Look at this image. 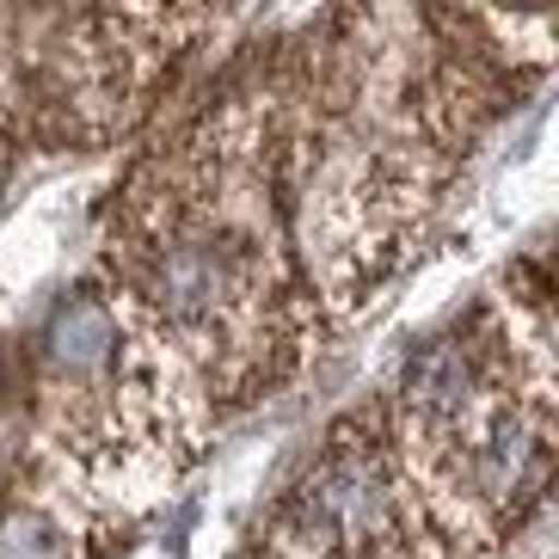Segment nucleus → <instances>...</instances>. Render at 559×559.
Listing matches in <instances>:
<instances>
[{
	"mask_svg": "<svg viewBox=\"0 0 559 559\" xmlns=\"http://www.w3.org/2000/svg\"><path fill=\"white\" fill-rule=\"evenodd\" d=\"M105 296L191 369L210 406L289 381L320 301L289 240L264 86L228 93L130 173L105 234Z\"/></svg>",
	"mask_w": 559,
	"mask_h": 559,
	"instance_id": "obj_1",
	"label": "nucleus"
},
{
	"mask_svg": "<svg viewBox=\"0 0 559 559\" xmlns=\"http://www.w3.org/2000/svg\"><path fill=\"white\" fill-rule=\"evenodd\" d=\"M400 467L461 559L528 523L554 467V301L504 289L425 338L381 400Z\"/></svg>",
	"mask_w": 559,
	"mask_h": 559,
	"instance_id": "obj_2",
	"label": "nucleus"
},
{
	"mask_svg": "<svg viewBox=\"0 0 559 559\" xmlns=\"http://www.w3.org/2000/svg\"><path fill=\"white\" fill-rule=\"evenodd\" d=\"M222 412L191 369L160 350L105 289H74L44 320L37 362V461L93 504L166 492Z\"/></svg>",
	"mask_w": 559,
	"mask_h": 559,
	"instance_id": "obj_3",
	"label": "nucleus"
},
{
	"mask_svg": "<svg viewBox=\"0 0 559 559\" xmlns=\"http://www.w3.org/2000/svg\"><path fill=\"white\" fill-rule=\"evenodd\" d=\"M259 547L264 559H461L412 492L381 400L320 437L271 504Z\"/></svg>",
	"mask_w": 559,
	"mask_h": 559,
	"instance_id": "obj_4",
	"label": "nucleus"
}]
</instances>
